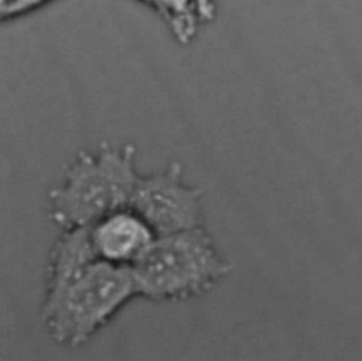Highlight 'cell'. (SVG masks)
<instances>
[{
    "instance_id": "obj_2",
    "label": "cell",
    "mask_w": 362,
    "mask_h": 361,
    "mask_svg": "<svg viewBox=\"0 0 362 361\" xmlns=\"http://www.w3.org/2000/svg\"><path fill=\"white\" fill-rule=\"evenodd\" d=\"M133 144L82 150L48 194L49 218L62 229L89 227L102 217L129 207L139 178Z\"/></svg>"
},
{
    "instance_id": "obj_4",
    "label": "cell",
    "mask_w": 362,
    "mask_h": 361,
    "mask_svg": "<svg viewBox=\"0 0 362 361\" xmlns=\"http://www.w3.org/2000/svg\"><path fill=\"white\" fill-rule=\"evenodd\" d=\"M129 207L148 224L156 236L202 225V191L184 181L178 161L153 174L139 176Z\"/></svg>"
},
{
    "instance_id": "obj_6",
    "label": "cell",
    "mask_w": 362,
    "mask_h": 361,
    "mask_svg": "<svg viewBox=\"0 0 362 361\" xmlns=\"http://www.w3.org/2000/svg\"><path fill=\"white\" fill-rule=\"evenodd\" d=\"M98 259L90 225L62 229L48 256L42 300L59 294Z\"/></svg>"
},
{
    "instance_id": "obj_5",
    "label": "cell",
    "mask_w": 362,
    "mask_h": 361,
    "mask_svg": "<svg viewBox=\"0 0 362 361\" xmlns=\"http://www.w3.org/2000/svg\"><path fill=\"white\" fill-rule=\"evenodd\" d=\"M90 236L99 259L130 266L156 238V234L136 211L124 207L92 224Z\"/></svg>"
},
{
    "instance_id": "obj_1",
    "label": "cell",
    "mask_w": 362,
    "mask_h": 361,
    "mask_svg": "<svg viewBox=\"0 0 362 361\" xmlns=\"http://www.w3.org/2000/svg\"><path fill=\"white\" fill-rule=\"evenodd\" d=\"M130 268L137 296L153 302L204 296L232 270L202 225L156 236Z\"/></svg>"
},
{
    "instance_id": "obj_3",
    "label": "cell",
    "mask_w": 362,
    "mask_h": 361,
    "mask_svg": "<svg viewBox=\"0 0 362 361\" xmlns=\"http://www.w3.org/2000/svg\"><path fill=\"white\" fill-rule=\"evenodd\" d=\"M134 296L132 268L98 259L59 294L42 300V324L57 344L81 347Z\"/></svg>"
}]
</instances>
